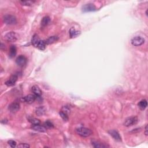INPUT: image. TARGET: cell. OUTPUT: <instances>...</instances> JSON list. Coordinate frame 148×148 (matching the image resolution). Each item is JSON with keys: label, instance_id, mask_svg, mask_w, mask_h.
<instances>
[{"label": "cell", "instance_id": "6da1fadb", "mask_svg": "<svg viewBox=\"0 0 148 148\" xmlns=\"http://www.w3.org/2000/svg\"><path fill=\"white\" fill-rule=\"evenodd\" d=\"M76 132L79 136L82 137H88L92 134V131L87 128L79 127L76 130Z\"/></svg>", "mask_w": 148, "mask_h": 148}, {"label": "cell", "instance_id": "7a4b0ae2", "mask_svg": "<svg viewBox=\"0 0 148 148\" xmlns=\"http://www.w3.org/2000/svg\"><path fill=\"white\" fill-rule=\"evenodd\" d=\"M4 23L8 25H14L17 23V20L15 16L11 15H6L3 17Z\"/></svg>", "mask_w": 148, "mask_h": 148}, {"label": "cell", "instance_id": "3957f363", "mask_svg": "<svg viewBox=\"0 0 148 148\" xmlns=\"http://www.w3.org/2000/svg\"><path fill=\"white\" fill-rule=\"evenodd\" d=\"M18 35L15 32H9L4 36V38L8 42H15L18 39Z\"/></svg>", "mask_w": 148, "mask_h": 148}, {"label": "cell", "instance_id": "277c9868", "mask_svg": "<svg viewBox=\"0 0 148 148\" xmlns=\"http://www.w3.org/2000/svg\"><path fill=\"white\" fill-rule=\"evenodd\" d=\"M131 44L133 46H139L142 45V44H144L145 39H143L141 36H136V37L133 38L131 39Z\"/></svg>", "mask_w": 148, "mask_h": 148}, {"label": "cell", "instance_id": "5b68a950", "mask_svg": "<svg viewBox=\"0 0 148 148\" xmlns=\"http://www.w3.org/2000/svg\"><path fill=\"white\" fill-rule=\"evenodd\" d=\"M137 122H138V119L137 117H130L127 118L124 120L123 124L126 127H129V126H131L137 124Z\"/></svg>", "mask_w": 148, "mask_h": 148}, {"label": "cell", "instance_id": "8992f818", "mask_svg": "<svg viewBox=\"0 0 148 148\" xmlns=\"http://www.w3.org/2000/svg\"><path fill=\"white\" fill-rule=\"evenodd\" d=\"M16 63L19 66L23 67L27 64V59L24 56L20 55L16 59Z\"/></svg>", "mask_w": 148, "mask_h": 148}, {"label": "cell", "instance_id": "52a82bcc", "mask_svg": "<svg viewBox=\"0 0 148 148\" xmlns=\"http://www.w3.org/2000/svg\"><path fill=\"white\" fill-rule=\"evenodd\" d=\"M97 10V8L94 4H86L82 7V10L84 12H94Z\"/></svg>", "mask_w": 148, "mask_h": 148}, {"label": "cell", "instance_id": "ba28073f", "mask_svg": "<svg viewBox=\"0 0 148 148\" xmlns=\"http://www.w3.org/2000/svg\"><path fill=\"white\" fill-rule=\"evenodd\" d=\"M8 108H9V111L11 112L15 113L16 112H18L19 110V109H20V104H19L18 102L16 101L14 102L9 105Z\"/></svg>", "mask_w": 148, "mask_h": 148}, {"label": "cell", "instance_id": "9c48e42d", "mask_svg": "<svg viewBox=\"0 0 148 148\" xmlns=\"http://www.w3.org/2000/svg\"><path fill=\"white\" fill-rule=\"evenodd\" d=\"M36 97L34 95V94H29L25 96V97H23V101L29 104H33V103L36 100Z\"/></svg>", "mask_w": 148, "mask_h": 148}, {"label": "cell", "instance_id": "30bf717a", "mask_svg": "<svg viewBox=\"0 0 148 148\" xmlns=\"http://www.w3.org/2000/svg\"><path fill=\"white\" fill-rule=\"evenodd\" d=\"M18 77L16 75H14L11 76L7 81H6L5 84L7 86H12L15 85L16 81L18 80Z\"/></svg>", "mask_w": 148, "mask_h": 148}, {"label": "cell", "instance_id": "8fae6325", "mask_svg": "<svg viewBox=\"0 0 148 148\" xmlns=\"http://www.w3.org/2000/svg\"><path fill=\"white\" fill-rule=\"evenodd\" d=\"M108 133L111 136H112L113 138H114L116 141H121L122 138L121 136H120L119 133L117 131L115 130H111L109 131Z\"/></svg>", "mask_w": 148, "mask_h": 148}, {"label": "cell", "instance_id": "7c38bea8", "mask_svg": "<svg viewBox=\"0 0 148 148\" xmlns=\"http://www.w3.org/2000/svg\"><path fill=\"white\" fill-rule=\"evenodd\" d=\"M31 90L36 97H40L42 96V93L41 90L37 85H34L31 88Z\"/></svg>", "mask_w": 148, "mask_h": 148}, {"label": "cell", "instance_id": "4fadbf2b", "mask_svg": "<svg viewBox=\"0 0 148 148\" xmlns=\"http://www.w3.org/2000/svg\"><path fill=\"white\" fill-rule=\"evenodd\" d=\"M31 128L33 130L36 131L41 132H46L47 130V128L45 126L39 125V124H38V125H33L32 126Z\"/></svg>", "mask_w": 148, "mask_h": 148}, {"label": "cell", "instance_id": "5bb4252c", "mask_svg": "<svg viewBox=\"0 0 148 148\" xmlns=\"http://www.w3.org/2000/svg\"><path fill=\"white\" fill-rule=\"evenodd\" d=\"M91 145L94 147H95V148H105V147H109V146L106 145H104V143H101L99 142V141H92Z\"/></svg>", "mask_w": 148, "mask_h": 148}, {"label": "cell", "instance_id": "9a60e30c", "mask_svg": "<svg viewBox=\"0 0 148 148\" xmlns=\"http://www.w3.org/2000/svg\"><path fill=\"white\" fill-rule=\"evenodd\" d=\"M46 111V110L45 108L43 106H39L35 109V113L36 115L38 116H43L45 115Z\"/></svg>", "mask_w": 148, "mask_h": 148}, {"label": "cell", "instance_id": "2e32d148", "mask_svg": "<svg viewBox=\"0 0 148 148\" xmlns=\"http://www.w3.org/2000/svg\"><path fill=\"white\" fill-rule=\"evenodd\" d=\"M50 22V18L49 16H45L42 18L41 22V24L42 27H45L48 25Z\"/></svg>", "mask_w": 148, "mask_h": 148}, {"label": "cell", "instance_id": "e0dca14e", "mask_svg": "<svg viewBox=\"0 0 148 148\" xmlns=\"http://www.w3.org/2000/svg\"><path fill=\"white\" fill-rule=\"evenodd\" d=\"M80 34V32L76 30L74 27H72L70 30V35L71 38H76Z\"/></svg>", "mask_w": 148, "mask_h": 148}, {"label": "cell", "instance_id": "ac0fdd59", "mask_svg": "<svg viewBox=\"0 0 148 148\" xmlns=\"http://www.w3.org/2000/svg\"><path fill=\"white\" fill-rule=\"evenodd\" d=\"M17 53V49L15 46L12 45L10 47L9 49V56L10 58H13L15 56Z\"/></svg>", "mask_w": 148, "mask_h": 148}, {"label": "cell", "instance_id": "d6986e66", "mask_svg": "<svg viewBox=\"0 0 148 148\" xmlns=\"http://www.w3.org/2000/svg\"><path fill=\"white\" fill-rule=\"evenodd\" d=\"M41 41V39L38 37V36L36 35V34H35L33 36V38H32V39H31V43H32V45L34 46L35 47H37L38 46V43L39 42V41Z\"/></svg>", "mask_w": 148, "mask_h": 148}, {"label": "cell", "instance_id": "ffe728a7", "mask_svg": "<svg viewBox=\"0 0 148 148\" xmlns=\"http://www.w3.org/2000/svg\"><path fill=\"white\" fill-rule=\"evenodd\" d=\"M58 39H59V38H58L57 36H52L48 38V39L45 41V42H46V45H50V44H53V43L56 42Z\"/></svg>", "mask_w": 148, "mask_h": 148}, {"label": "cell", "instance_id": "44dd1931", "mask_svg": "<svg viewBox=\"0 0 148 148\" xmlns=\"http://www.w3.org/2000/svg\"><path fill=\"white\" fill-rule=\"evenodd\" d=\"M138 106L141 110H144L146 109L147 106V101L146 100H141L140 102L138 103Z\"/></svg>", "mask_w": 148, "mask_h": 148}, {"label": "cell", "instance_id": "7402d4cb", "mask_svg": "<svg viewBox=\"0 0 148 148\" xmlns=\"http://www.w3.org/2000/svg\"><path fill=\"white\" fill-rule=\"evenodd\" d=\"M46 45H47L46 44L45 41L41 40L38 43V46H37V47H36V48H37L38 49H39V50H44L46 49Z\"/></svg>", "mask_w": 148, "mask_h": 148}, {"label": "cell", "instance_id": "603a6c76", "mask_svg": "<svg viewBox=\"0 0 148 148\" xmlns=\"http://www.w3.org/2000/svg\"><path fill=\"white\" fill-rule=\"evenodd\" d=\"M29 121L30 123L33 125H38L41 124V122L39 119H36L34 117H30L29 119Z\"/></svg>", "mask_w": 148, "mask_h": 148}, {"label": "cell", "instance_id": "cb8c5ba5", "mask_svg": "<svg viewBox=\"0 0 148 148\" xmlns=\"http://www.w3.org/2000/svg\"><path fill=\"white\" fill-rule=\"evenodd\" d=\"M59 114H60V115L61 117L63 119V120L65 121V122L68 120V115L66 114V113L64 112L63 111H61L60 112H59Z\"/></svg>", "mask_w": 148, "mask_h": 148}, {"label": "cell", "instance_id": "d4e9b609", "mask_svg": "<svg viewBox=\"0 0 148 148\" xmlns=\"http://www.w3.org/2000/svg\"><path fill=\"white\" fill-rule=\"evenodd\" d=\"M35 3V1H20V3L22 4V5L24 6H31V5Z\"/></svg>", "mask_w": 148, "mask_h": 148}, {"label": "cell", "instance_id": "484cf974", "mask_svg": "<svg viewBox=\"0 0 148 148\" xmlns=\"http://www.w3.org/2000/svg\"><path fill=\"white\" fill-rule=\"evenodd\" d=\"M61 111H63L64 112H65L66 113V114H69V113H70V111H71V108H70V107L69 106H68V105H65V106H64L63 108H62V109H61Z\"/></svg>", "mask_w": 148, "mask_h": 148}, {"label": "cell", "instance_id": "4316f807", "mask_svg": "<svg viewBox=\"0 0 148 148\" xmlns=\"http://www.w3.org/2000/svg\"><path fill=\"white\" fill-rule=\"evenodd\" d=\"M45 126L46 128H49L54 127V125H53V124L51 123V122L49 120L46 121L45 123Z\"/></svg>", "mask_w": 148, "mask_h": 148}, {"label": "cell", "instance_id": "83f0119b", "mask_svg": "<svg viewBox=\"0 0 148 148\" xmlns=\"http://www.w3.org/2000/svg\"><path fill=\"white\" fill-rule=\"evenodd\" d=\"M8 143L11 147H15L16 146V144H17L16 141H15L14 140H9L8 142Z\"/></svg>", "mask_w": 148, "mask_h": 148}, {"label": "cell", "instance_id": "f1b7e54d", "mask_svg": "<svg viewBox=\"0 0 148 148\" xmlns=\"http://www.w3.org/2000/svg\"><path fill=\"white\" fill-rule=\"evenodd\" d=\"M18 147H20V148H29L30 147V145L27 143H21L20 144H19L18 145Z\"/></svg>", "mask_w": 148, "mask_h": 148}, {"label": "cell", "instance_id": "f546056e", "mask_svg": "<svg viewBox=\"0 0 148 148\" xmlns=\"http://www.w3.org/2000/svg\"><path fill=\"white\" fill-rule=\"evenodd\" d=\"M145 134L146 136H147V126L146 125L145 127Z\"/></svg>", "mask_w": 148, "mask_h": 148}, {"label": "cell", "instance_id": "4dcf8cb0", "mask_svg": "<svg viewBox=\"0 0 148 148\" xmlns=\"http://www.w3.org/2000/svg\"><path fill=\"white\" fill-rule=\"evenodd\" d=\"M7 122H8V120H3L1 122V123H4V124H6V123H7Z\"/></svg>", "mask_w": 148, "mask_h": 148}, {"label": "cell", "instance_id": "1f68e13d", "mask_svg": "<svg viewBox=\"0 0 148 148\" xmlns=\"http://www.w3.org/2000/svg\"><path fill=\"white\" fill-rule=\"evenodd\" d=\"M3 48H5V45L3 44V43H1V46H0V48H1V50H3Z\"/></svg>", "mask_w": 148, "mask_h": 148}]
</instances>
